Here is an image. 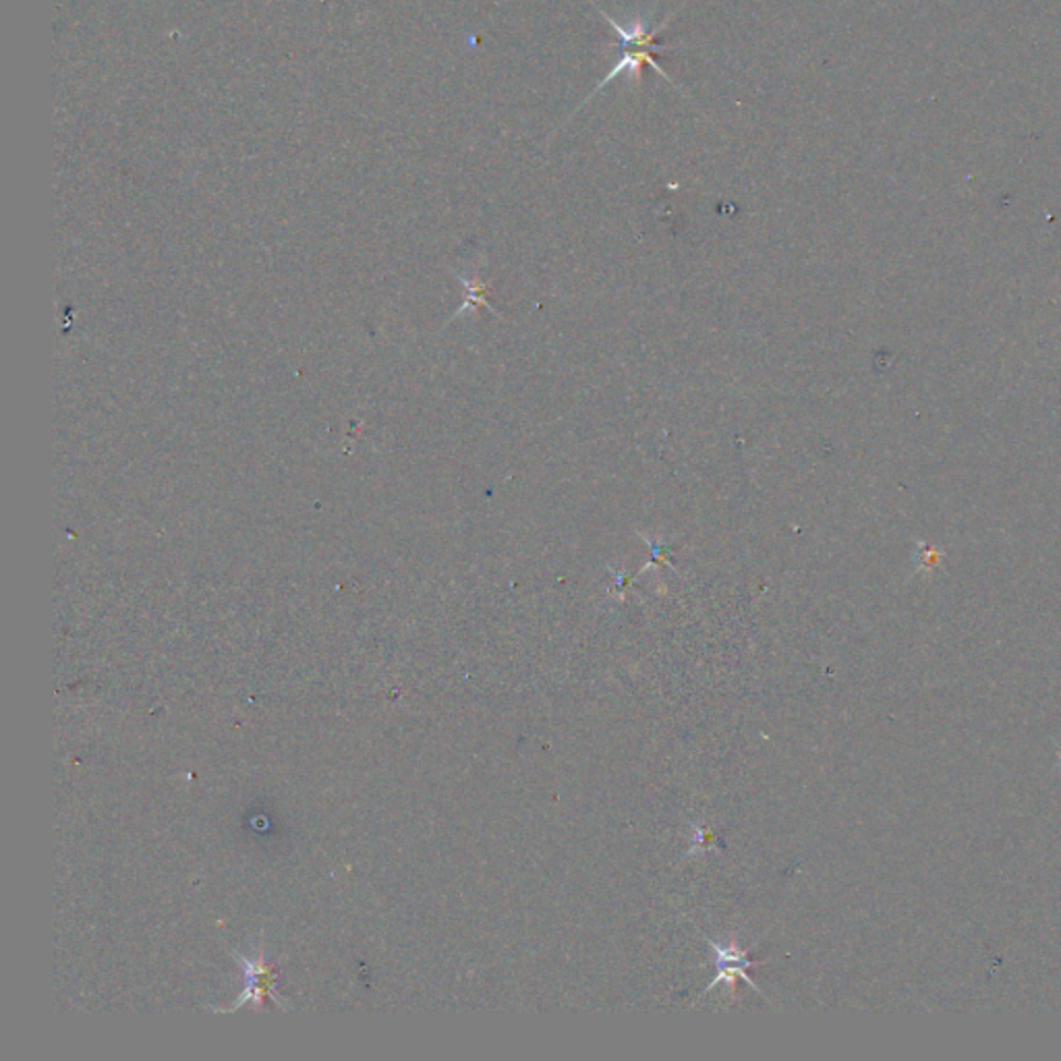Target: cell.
Instances as JSON below:
<instances>
[{"label": "cell", "mask_w": 1061, "mask_h": 1061, "mask_svg": "<svg viewBox=\"0 0 1061 1061\" xmlns=\"http://www.w3.org/2000/svg\"><path fill=\"white\" fill-rule=\"evenodd\" d=\"M684 4H686V2H684ZM684 4H681L670 18H666V21H662L655 30H649L648 21L643 18L632 19L629 27H627V25H620V23H618L616 19L610 18L606 11L597 9V11L601 13V18L606 19V21L612 25L614 32H616V36H618V48H622V51H620L622 55L618 58V63L614 65L612 71L608 73V75L601 79V84L595 88L594 93L581 104V109H583L589 100H594L599 91L604 90L612 79H616V77L622 75V73L629 75L630 81H639L641 75H643V65H649L653 71L660 73L666 81L674 84V79H672L670 75H666V71H664V69L657 65V60L653 58V51H664V48H667L666 44L655 42V36H657V32H662V30L666 27L667 23L683 9Z\"/></svg>", "instance_id": "6da1fadb"}, {"label": "cell", "mask_w": 1061, "mask_h": 1061, "mask_svg": "<svg viewBox=\"0 0 1061 1061\" xmlns=\"http://www.w3.org/2000/svg\"><path fill=\"white\" fill-rule=\"evenodd\" d=\"M709 943H711V948H714V952H716L718 974H716L714 983L705 991L714 990V987L720 985V983H728L730 990H734L738 979L747 981L751 987H755L756 990L755 983H753V981L747 976V972H744L749 966L755 964V962H751V960L747 958V953L749 952H742L738 946H721V943H716V941H709Z\"/></svg>", "instance_id": "7a4b0ae2"}]
</instances>
